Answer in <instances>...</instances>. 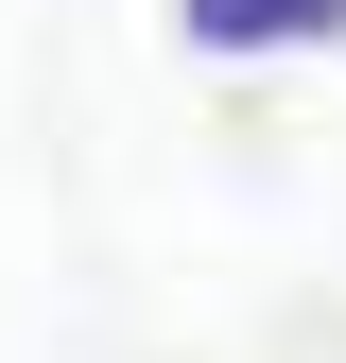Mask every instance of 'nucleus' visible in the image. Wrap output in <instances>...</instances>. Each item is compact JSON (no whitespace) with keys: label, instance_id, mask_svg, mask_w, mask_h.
I'll use <instances>...</instances> for the list:
<instances>
[{"label":"nucleus","instance_id":"nucleus-1","mask_svg":"<svg viewBox=\"0 0 346 363\" xmlns=\"http://www.w3.org/2000/svg\"><path fill=\"white\" fill-rule=\"evenodd\" d=\"M173 35L191 52H329L346 0H173Z\"/></svg>","mask_w":346,"mask_h":363}]
</instances>
